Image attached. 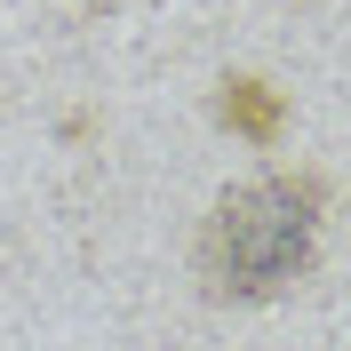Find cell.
<instances>
[{
    "label": "cell",
    "mask_w": 351,
    "mask_h": 351,
    "mask_svg": "<svg viewBox=\"0 0 351 351\" xmlns=\"http://www.w3.org/2000/svg\"><path fill=\"white\" fill-rule=\"evenodd\" d=\"M328 208H335V184L319 168H271L216 192V208L199 216V240H192L199 287L216 304H280L287 287L311 280Z\"/></svg>",
    "instance_id": "cell-1"
},
{
    "label": "cell",
    "mask_w": 351,
    "mask_h": 351,
    "mask_svg": "<svg viewBox=\"0 0 351 351\" xmlns=\"http://www.w3.org/2000/svg\"><path fill=\"white\" fill-rule=\"evenodd\" d=\"M216 128H232L240 144H256V152H271L287 136V96L263 72H223L216 80Z\"/></svg>",
    "instance_id": "cell-2"
}]
</instances>
